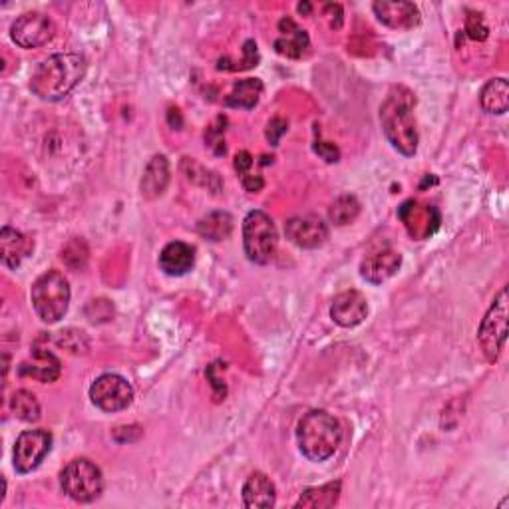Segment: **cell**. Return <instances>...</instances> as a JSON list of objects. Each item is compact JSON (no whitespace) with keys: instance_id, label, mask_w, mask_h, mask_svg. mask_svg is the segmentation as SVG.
Wrapping results in <instances>:
<instances>
[{"instance_id":"cell-23","label":"cell","mask_w":509,"mask_h":509,"mask_svg":"<svg viewBox=\"0 0 509 509\" xmlns=\"http://www.w3.org/2000/svg\"><path fill=\"white\" fill-rule=\"evenodd\" d=\"M480 102L487 114H505L509 106V84L505 78H494L484 86Z\"/></svg>"},{"instance_id":"cell-32","label":"cell","mask_w":509,"mask_h":509,"mask_svg":"<svg viewBox=\"0 0 509 509\" xmlns=\"http://www.w3.org/2000/svg\"><path fill=\"white\" fill-rule=\"evenodd\" d=\"M251 166H253V158H251V154H249V151H241V154H237V158H235V169L237 171L243 173V176H245Z\"/></svg>"},{"instance_id":"cell-11","label":"cell","mask_w":509,"mask_h":509,"mask_svg":"<svg viewBox=\"0 0 509 509\" xmlns=\"http://www.w3.org/2000/svg\"><path fill=\"white\" fill-rule=\"evenodd\" d=\"M54 23L42 13H25L10 28V36L20 48H40L52 40Z\"/></svg>"},{"instance_id":"cell-16","label":"cell","mask_w":509,"mask_h":509,"mask_svg":"<svg viewBox=\"0 0 509 509\" xmlns=\"http://www.w3.org/2000/svg\"><path fill=\"white\" fill-rule=\"evenodd\" d=\"M32 251H35V241L28 239L25 233L16 231L15 227H3V231H0V257H3L6 267H20Z\"/></svg>"},{"instance_id":"cell-21","label":"cell","mask_w":509,"mask_h":509,"mask_svg":"<svg viewBox=\"0 0 509 509\" xmlns=\"http://www.w3.org/2000/svg\"><path fill=\"white\" fill-rule=\"evenodd\" d=\"M169 183V164L164 156H156L149 161L144 179H142V195L146 199H156L166 191Z\"/></svg>"},{"instance_id":"cell-17","label":"cell","mask_w":509,"mask_h":509,"mask_svg":"<svg viewBox=\"0 0 509 509\" xmlns=\"http://www.w3.org/2000/svg\"><path fill=\"white\" fill-rule=\"evenodd\" d=\"M195 265V249L183 241L168 243L159 253V269L169 277L188 275Z\"/></svg>"},{"instance_id":"cell-3","label":"cell","mask_w":509,"mask_h":509,"mask_svg":"<svg viewBox=\"0 0 509 509\" xmlns=\"http://www.w3.org/2000/svg\"><path fill=\"white\" fill-rule=\"evenodd\" d=\"M342 428L339 420L324 410H310L299 422L297 442L302 456L310 462H324L339 450Z\"/></svg>"},{"instance_id":"cell-9","label":"cell","mask_w":509,"mask_h":509,"mask_svg":"<svg viewBox=\"0 0 509 509\" xmlns=\"http://www.w3.org/2000/svg\"><path fill=\"white\" fill-rule=\"evenodd\" d=\"M52 450V434L46 430H26L15 443V470L18 473L35 472Z\"/></svg>"},{"instance_id":"cell-13","label":"cell","mask_w":509,"mask_h":509,"mask_svg":"<svg viewBox=\"0 0 509 509\" xmlns=\"http://www.w3.org/2000/svg\"><path fill=\"white\" fill-rule=\"evenodd\" d=\"M285 233L290 243L300 249H319L329 239V227L317 218H292L285 223Z\"/></svg>"},{"instance_id":"cell-19","label":"cell","mask_w":509,"mask_h":509,"mask_svg":"<svg viewBox=\"0 0 509 509\" xmlns=\"http://www.w3.org/2000/svg\"><path fill=\"white\" fill-rule=\"evenodd\" d=\"M62 364L60 361L48 351L36 349L32 352V359L18 366V374L26 378H35L38 382H54L60 378Z\"/></svg>"},{"instance_id":"cell-25","label":"cell","mask_w":509,"mask_h":509,"mask_svg":"<svg viewBox=\"0 0 509 509\" xmlns=\"http://www.w3.org/2000/svg\"><path fill=\"white\" fill-rule=\"evenodd\" d=\"M198 231L201 237L209 241H223L233 231V218L225 211H213L208 218H203L198 225Z\"/></svg>"},{"instance_id":"cell-30","label":"cell","mask_w":509,"mask_h":509,"mask_svg":"<svg viewBox=\"0 0 509 509\" xmlns=\"http://www.w3.org/2000/svg\"><path fill=\"white\" fill-rule=\"evenodd\" d=\"M315 151L317 154L322 158V159H327L329 164H332V161H339V158H341V154H339V149L334 148L332 144H324V142H319L317 146H315Z\"/></svg>"},{"instance_id":"cell-4","label":"cell","mask_w":509,"mask_h":509,"mask_svg":"<svg viewBox=\"0 0 509 509\" xmlns=\"http://www.w3.org/2000/svg\"><path fill=\"white\" fill-rule=\"evenodd\" d=\"M30 297L40 321L58 322L70 305V285L60 270H48L35 280Z\"/></svg>"},{"instance_id":"cell-2","label":"cell","mask_w":509,"mask_h":509,"mask_svg":"<svg viewBox=\"0 0 509 509\" xmlns=\"http://www.w3.org/2000/svg\"><path fill=\"white\" fill-rule=\"evenodd\" d=\"M416 96L406 86H394L381 106L384 136L402 156H414L418 149V129L414 120Z\"/></svg>"},{"instance_id":"cell-29","label":"cell","mask_w":509,"mask_h":509,"mask_svg":"<svg viewBox=\"0 0 509 509\" xmlns=\"http://www.w3.org/2000/svg\"><path fill=\"white\" fill-rule=\"evenodd\" d=\"M287 129H289L287 120H283V117H273V120H270L267 126V139L273 146H277L280 136L287 134Z\"/></svg>"},{"instance_id":"cell-8","label":"cell","mask_w":509,"mask_h":509,"mask_svg":"<svg viewBox=\"0 0 509 509\" xmlns=\"http://www.w3.org/2000/svg\"><path fill=\"white\" fill-rule=\"evenodd\" d=\"M92 402L104 412H122L134 400V388L120 374H102L90 388Z\"/></svg>"},{"instance_id":"cell-12","label":"cell","mask_w":509,"mask_h":509,"mask_svg":"<svg viewBox=\"0 0 509 509\" xmlns=\"http://www.w3.org/2000/svg\"><path fill=\"white\" fill-rule=\"evenodd\" d=\"M402 265V255L394 249H378V251L368 253L361 263V275L364 280L372 285H382L384 280L394 277Z\"/></svg>"},{"instance_id":"cell-26","label":"cell","mask_w":509,"mask_h":509,"mask_svg":"<svg viewBox=\"0 0 509 509\" xmlns=\"http://www.w3.org/2000/svg\"><path fill=\"white\" fill-rule=\"evenodd\" d=\"M10 408H13L16 418L25 422L40 420V404L36 396L28 392V390H18V392H15L13 398H10Z\"/></svg>"},{"instance_id":"cell-1","label":"cell","mask_w":509,"mask_h":509,"mask_svg":"<svg viewBox=\"0 0 509 509\" xmlns=\"http://www.w3.org/2000/svg\"><path fill=\"white\" fill-rule=\"evenodd\" d=\"M88 62L82 54L60 52L52 54L35 70L30 78V90L40 100L58 102L66 97L82 82Z\"/></svg>"},{"instance_id":"cell-24","label":"cell","mask_w":509,"mask_h":509,"mask_svg":"<svg viewBox=\"0 0 509 509\" xmlns=\"http://www.w3.org/2000/svg\"><path fill=\"white\" fill-rule=\"evenodd\" d=\"M341 482H331L321 487H309L305 494L300 495V500L295 504V507H310V509H324L337 505L339 495H341Z\"/></svg>"},{"instance_id":"cell-22","label":"cell","mask_w":509,"mask_h":509,"mask_svg":"<svg viewBox=\"0 0 509 509\" xmlns=\"http://www.w3.org/2000/svg\"><path fill=\"white\" fill-rule=\"evenodd\" d=\"M263 82L259 78H247V80H239L235 86L231 94L227 96L225 104L229 107H241V110H253V107L259 104L263 96Z\"/></svg>"},{"instance_id":"cell-15","label":"cell","mask_w":509,"mask_h":509,"mask_svg":"<svg viewBox=\"0 0 509 509\" xmlns=\"http://www.w3.org/2000/svg\"><path fill=\"white\" fill-rule=\"evenodd\" d=\"M372 10L376 18L390 28H414L420 23L418 6L412 3H402V0H398V3H386V0H382V3H374Z\"/></svg>"},{"instance_id":"cell-7","label":"cell","mask_w":509,"mask_h":509,"mask_svg":"<svg viewBox=\"0 0 509 509\" xmlns=\"http://www.w3.org/2000/svg\"><path fill=\"white\" fill-rule=\"evenodd\" d=\"M505 339H507V289H504L500 295H497L478 331V341L487 361L495 362L500 359Z\"/></svg>"},{"instance_id":"cell-10","label":"cell","mask_w":509,"mask_h":509,"mask_svg":"<svg viewBox=\"0 0 509 509\" xmlns=\"http://www.w3.org/2000/svg\"><path fill=\"white\" fill-rule=\"evenodd\" d=\"M398 218L404 223L408 235L418 241H424L434 235L442 223V215L434 205H426L414 199L406 201L398 209Z\"/></svg>"},{"instance_id":"cell-20","label":"cell","mask_w":509,"mask_h":509,"mask_svg":"<svg viewBox=\"0 0 509 509\" xmlns=\"http://www.w3.org/2000/svg\"><path fill=\"white\" fill-rule=\"evenodd\" d=\"M277 502L275 485L265 473L255 472L249 475L243 485V504L245 507H273Z\"/></svg>"},{"instance_id":"cell-6","label":"cell","mask_w":509,"mask_h":509,"mask_svg":"<svg viewBox=\"0 0 509 509\" xmlns=\"http://www.w3.org/2000/svg\"><path fill=\"white\" fill-rule=\"evenodd\" d=\"M62 492L78 504H92L104 492V475L90 460L76 458L60 473Z\"/></svg>"},{"instance_id":"cell-5","label":"cell","mask_w":509,"mask_h":509,"mask_svg":"<svg viewBox=\"0 0 509 509\" xmlns=\"http://www.w3.org/2000/svg\"><path fill=\"white\" fill-rule=\"evenodd\" d=\"M279 245V235L273 219L265 211H251L243 221V249L255 265H267Z\"/></svg>"},{"instance_id":"cell-31","label":"cell","mask_w":509,"mask_h":509,"mask_svg":"<svg viewBox=\"0 0 509 509\" xmlns=\"http://www.w3.org/2000/svg\"><path fill=\"white\" fill-rule=\"evenodd\" d=\"M263 186H265V181H263L261 176H251V173H245V176H243V188L247 191H251V193L261 191Z\"/></svg>"},{"instance_id":"cell-27","label":"cell","mask_w":509,"mask_h":509,"mask_svg":"<svg viewBox=\"0 0 509 509\" xmlns=\"http://www.w3.org/2000/svg\"><path fill=\"white\" fill-rule=\"evenodd\" d=\"M361 213V203L352 195H342L337 201L331 205L329 218L334 225H349L352 223Z\"/></svg>"},{"instance_id":"cell-14","label":"cell","mask_w":509,"mask_h":509,"mask_svg":"<svg viewBox=\"0 0 509 509\" xmlns=\"http://www.w3.org/2000/svg\"><path fill=\"white\" fill-rule=\"evenodd\" d=\"M368 315V302L359 290H344L334 297L331 307L332 321L344 329H352L361 324Z\"/></svg>"},{"instance_id":"cell-18","label":"cell","mask_w":509,"mask_h":509,"mask_svg":"<svg viewBox=\"0 0 509 509\" xmlns=\"http://www.w3.org/2000/svg\"><path fill=\"white\" fill-rule=\"evenodd\" d=\"M280 36L275 40V50L280 56L300 58L307 52L310 40L305 30H302L292 18H283L279 23Z\"/></svg>"},{"instance_id":"cell-28","label":"cell","mask_w":509,"mask_h":509,"mask_svg":"<svg viewBox=\"0 0 509 509\" xmlns=\"http://www.w3.org/2000/svg\"><path fill=\"white\" fill-rule=\"evenodd\" d=\"M465 32L472 40H485L487 35H490V28L484 23V16L478 13H470L468 18H465Z\"/></svg>"}]
</instances>
